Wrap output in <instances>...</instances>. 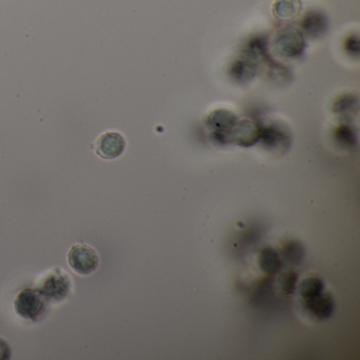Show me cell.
<instances>
[{
	"label": "cell",
	"instance_id": "6da1fadb",
	"mask_svg": "<svg viewBox=\"0 0 360 360\" xmlns=\"http://www.w3.org/2000/svg\"><path fill=\"white\" fill-rule=\"evenodd\" d=\"M71 287V277L61 267H55L39 279L36 289L48 302H59L70 295Z\"/></svg>",
	"mask_w": 360,
	"mask_h": 360
},
{
	"label": "cell",
	"instance_id": "7a4b0ae2",
	"mask_svg": "<svg viewBox=\"0 0 360 360\" xmlns=\"http://www.w3.org/2000/svg\"><path fill=\"white\" fill-rule=\"evenodd\" d=\"M48 301L33 287L21 290L14 300V311L23 319L37 321L47 309Z\"/></svg>",
	"mask_w": 360,
	"mask_h": 360
},
{
	"label": "cell",
	"instance_id": "3957f363",
	"mask_svg": "<svg viewBox=\"0 0 360 360\" xmlns=\"http://www.w3.org/2000/svg\"><path fill=\"white\" fill-rule=\"evenodd\" d=\"M67 260L72 271L82 276L90 275L100 267L97 251L85 243L73 244L68 253Z\"/></svg>",
	"mask_w": 360,
	"mask_h": 360
},
{
	"label": "cell",
	"instance_id": "277c9868",
	"mask_svg": "<svg viewBox=\"0 0 360 360\" xmlns=\"http://www.w3.org/2000/svg\"><path fill=\"white\" fill-rule=\"evenodd\" d=\"M125 148V138L121 132L113 130L104 132L94 142V153H97V157L107 161L121 157Z\"/></svg>",
	"mask_w": 360,
	"mask_h": 360
},
{
	"label": "cell",
	"instance_id": "5b68a950",
	"mask_svg": "<svg viewBox=\"0 0 360 360\" xmlns=\"http://www.w3.org/2000/svg\"><path fill=\"white\" fill-rule=\"evenodd\" d=\"M275 51L282 56H294L300 54L303 47V39L299 30L293 27H285L279 30L274 39Z\"/></svg>",
	"mask_w": 360,
	"mask_h": 360
},
{
	"label": "cell",
	"instance_id": "8992f818",
	"mask_svg": "<svg viewBox=\"0 0 360 360\" xmlns=\"http://www.w3.org/2000/svg\"><path fill=\"white\" fill-rule=\"evenodd\" d=\"M305 310L316 319H329L335 311V300L329 293L322 292L316 297L303 301Z\"/></svg>",
	"mask_w": 360,
	"mask_h": 360
},
{
	"label": "cell",
	"instance_id": "52a82bcc",
	"mask_svg": "<svg viewBox=\"0 0 360 360\" xmlns=\"http://www.w3.org/2000/svg\"><path fill=\"white\" fill-rule=\"evenodd\" d=\"M258 263L264 274L273 276L281 269L282 259L273 247L267 246L260 251L259 256H258Z\"/></svg>",
	"mask_w": 360,
	"mask_h": 360
},
{
	"label": "cell",
	"instance_id": "ba28073f",
	"mask_svg": "<svg viewBox=\"0 0 360 360\" xmlns=\"http://www.w3.org/2000/svg\"><path fill=\"white\" fill-rule=\"evenodd\" d=\"M301 11L300 0H276L273 6L275 17L281 21H291L297 17Z\"/></svg>",
	"mask_w": 360,
	"mask_h": 360
},
{
	"label": "cell",
	"instance_id": "9c48e42d",
	"mask_svg": "<svg viewBox=\"0 0 360 360\" xmlns=\"http://www.w3.org/2000/svg\"><path fill=\"white\" fill-rule=\"evenodd\" d=\"M325 291V283L317 276H311L302 280L299 285V295L303 301L316 297Z\"/></svg>",
	"mask_w": 360,
	"mask_h": 360
},
{
	"label": "cell",
	"instance_id": "30bf717a",
	"mask_svg": "<svg viewBox=\"0 0 360 360\" xmlns=\"http://www.w3.org/2000/svg\"><path fill=\"white\" fill-rule=\"evenodd\" d=\"M281 254L284 261L296 265V264H299L303 259L305 249H303V245L300 242L292 240V241L284 244L281 249Z\"/></svg>",
	"mask_w": 360,
	"mask_h": 360
},
{
	"label": "cell",
	"instance_id": "8fae6325",
	"mask_svg": "<svg viewBox=\"0 0 360 360\" xmlns=\"http://www.w3.org/2000/svg\"><path fill=\"white\" fill-rule=\"evenodd\" d=\"M298 275L294 271L282 272L277 278L278 291L281 295L290 296L295 292Z\"/></svg>",
	"mask_w": 360,
	"mask_h": 360
},
{
	"label": "cell",
	"instance_id": "7c38bea8",
	"mask_svg": "<svg viewBox=\"0 0 360 360\" xmlns=\"http://www.w3.org/2000/svg\"><path fill=\"white\" fill-rule=\"evenodd\" d=\"M325 28V18L318 13L307 14L303 21V29L309 34H318Z\"/></svg>",
	"mask_w": 360,
	"mask_h": 360
},
{
	"label": "cell",
	"instance_id": "4fadbf2b",
	"mask_svg": "<svg viewBox=\"0 0 360 360\" xmlns=\"http://www.w3.org/2000/svg\"><path fill=\"white\" fill-rule=\"evenodd\" d=\"M11 357V349L9 343L3 338L0 337V360L9 359Z\"/></svg>",
	"mask_w": 360,
	"mask_h": 360
}]
</instances>
